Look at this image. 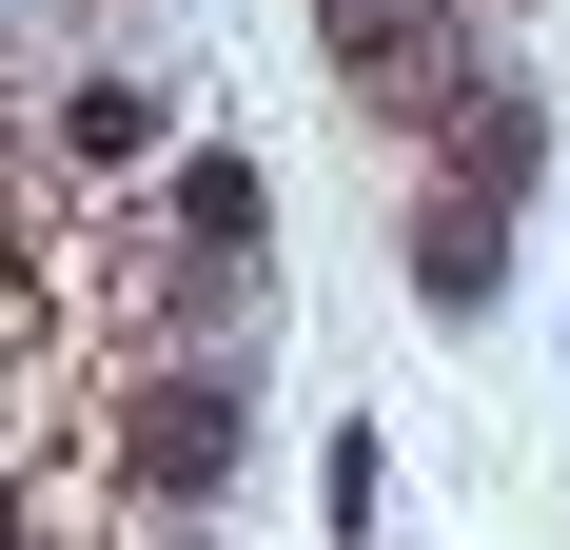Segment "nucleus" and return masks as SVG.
<instances>
[{
    "mask_svg": "<svg viewBox=\"0 0 570 550\" xmlns=\"http://www.w3.org/2000/svg\"><path fill=\"white\" fill-rule=\"evenodd\" d=\"M394 256H413V295H433V315H492V295H512V197H472V177H453V197H413Z\"/></svg>",
    "mask_w": 570,
    "mask_h": 550,
    "instance_id": "nucleus-2",
    "label": "nucleus"
},
{
    "mask_svg": "<svg viewBox=\"0 0 570 550\" xmlns=\"http://www.w3.org/2000/svg\"><path fill=\"white\" fill-rule=\"evenodd\" d=\"M315 40H335V79H374V99H394L413 40H433V0H315Z\"/></svg>",
    "mask_w": 570,
    "mask_h": 550,
    "instance_id": "nucleus-4",
    "label": "nucleus"
},
{
    "mask_svg": "<svg viewBox=\"0 0 570 550\" xmlns=\"http://www.w3.org/2000/svg\"><path fill=\"white\" fill-rule=\"evenodd\" d=\"M59 158H158V99H138V79H79V99H59Z\"/></svg>",
    "mask_w": 570,
    "mask_h": 550,
    "instance_id": "nucleus-5",
    "label": "nucleus"
},
{
    "mask_svg": "<svg viewBox=\"0 0 570 550\" xmlns=\"http://www.w3.org/2000/svg\"><path fill=\"white\" fill-rule=\"evenodd\" d=\"M177 236L197 256H276V177L256 158H177Z\"/></svg>",
    "mask_w": 570,
    "mask_h": 550,
    "instance_id": "nucleus-3",
    "label": "nucleus"
},
{
    "mask_svg": "<svg viewBox=\"0 0 570 550\" xmlns=\"http://www.w3.org/2000/svg\"><path fill=\"white\" fill-rule=\"evenodd\" d=\"M236 452H256L236 374H158V393H118V472H138L158 511H217V492H236Z\"/></svg>",
    "mask_w": 570,
    "mask_h": 550,
    "instance_id": "nucleus-1",
    "label": "nucleus"
}]
</instances>
